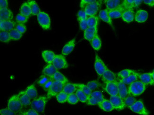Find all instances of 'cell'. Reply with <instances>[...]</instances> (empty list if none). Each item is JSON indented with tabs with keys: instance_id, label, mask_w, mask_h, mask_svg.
I'll return each instance as SVG.
<instances>
[{
	"instance_id": "52a82bcc",
	"label": "cell",
	"mask_w": 154,
	"mask_h": 115,
	"mask_svg": "<svg viewBox=\"0 0 154 115\" xmlns=\"http://www.w3.org/2000/svg\"><path fill=\"white\" fill-rule=\"evenodd\" d=\"M94 68L95 69L96 74L99 77L101 78L103 73L105 72L108 67L105 65L100 57L96 53L95 56V60L94 63Z\"/></svg>"
},
{
	"instance_id": "e0dca14e",
	"label": "cell",
	"mask_w": 154,
	"mask_h": 115,
	"mask_svg": "<svg viewBox=\"0 0 154 115\" xmlns=\"http://www.w3.org/2000/svg\"><path fill=\"white\" fill-rule=\"evenodd\" d=\"M98 28H88L84 31V37L85 40L90 42L98 34Z\"/></svg>"
},
{
	"instance_id": "d590c367",
	"label": "cell",
	"mask_w": 154,
	"mask_h": 115,
	"mask_svg": "<svg viewBox=\"0 0 154 115\" xmlns=\"http://www.w3.org/2000/svg\"><path fill=\"white\" fill-rule=\"evenodd\" d=\"M28 3L30 5L32 11V16H37L41 12L40 8L38 6V4H37L35 1H28Z\"/></svg>"
},
{
	"instance_id": "f6af8a7d",
	"label": "cell",
	"mask_w": 154,
	"mask_h": 115,
	"mask_svg": "<svg viewBox=\"0 0 154 115\" xmlns=\"http://www.w3.org/2000/svg\"><path fill=\"white\" fill-rule=\"evenodd\" d=\"M29 19V17H26L20 13L18 14L16 17V22L17 23L25 24L28 22Z\"/></svg>"
},
{
	"instance_id": "ba28073f",
	"label": "cell",
	"mask_w": 154,
	"mask_h": 115,
	"mask_svg": "<svg viewBox=\"0 0 154 115\" xmlns=\"http://www.w3.org/2000/svg\"><path fill=\"white\" fill-rule=\"evenodd\" d=\"M128 108L134 113L140 115H149V111H147L141 100H137L132 106Z\"/></svg>"
},
{
	"instance_id": "5bb4252c",
	"label": "cell",
	"mask_w": 154,
	"mask_h": 115,
	"mask_svg": "<svg viewBox=\"0 0 154 115\" xmlns=\"http://www.w3.org/2000/svg\"><path fill=\"white\" fill-rule=\"evenodd\" d=\"M17 24L13 20L0 21V30L10 32L15 28Z\"/></svg>"
},
{
	"instance_id": "9f6ffc18",
	"label": "cell",
	"mask_w": 154,
	"mask_h": 115,
	"mask_svg": "<svg viewBox=\"0 0 154 115\" xmlns=\"http://www.w3.org/2000/svg\"><path fill=\"white\" fill-rule=\"evenodd\" d=\"M54 80L52 78L49 79V80L48 81L47 83L45 85L43 86L42 88L43 89V90L44 91H46V92H48L50 88V87L51 86L52 84L54 82Z\"/></svg>"
},
{
	"instance_id": "ffe728a7",
	"label": "cell",
	"mask_w": 154,
	"mask_h": 115,
	"mask_svg": "<svg viewBox=\"0 0 154 115\" xmlns=\"http://www.w3.org/2000/svg\"><path fill=\"white\" fill-rule=\"evenodd\" d=\"M58 71L52 64H48L44 67L42 71V74L48 76L49 78H52L55 73Z\"/></svg>"
},
{
	"instance_id": "bcb514c9",
	"label": "cell",
	"mask_w": 154,
	"mask_h": 115,
	"mask_svg": "<svg viewBox=\"0 0 154 115\" xmlns=\"http://www.w3.org/2000/svg\"><path fill=\"white\" fill-rule=\"evenodd\" d=\"M78 88L83 91L84 93H85L88 96H90L92 93V91L88 87L86 84H77Z\"/></svg>"
},
{
	"instance_id": "7c38bea8",
	"label": "cell",
	"mask_w": 154,
	"mask_h": 115,
	"mask_svg": "<svg viewBox=\"0 0 154 115\" xmlns=\"http://www.w3.org/2000/svg\"><path fill=\"white\" fill-rule=\"evenodd\" d=\"M103 89L111 96L118 95L119 88L118 82L105 83Z\"/></svg>"
},
{
	"instance_id": "3957f363",
	"label": "cell",
	"mask_w": 154,
	"mask_h": 115,
	"mask_svg": "<svg viewBox=\"0 0 154 115\" xmlns=\"http://www.w3.org/2000/svg\"><path fill=\"white\" fill-rule=\"evenodd\" d=\"M23 107L18 94L12 95L8 100L7 108L17 114L20 113Z\"/></svg>"
},
{
	"instance_id": "11a10c76",
	"label": "cell",
	"mask_w": 154,
	"mask_h": 115,
	"mask_svg": "<svg viewBox=\"0 0 154 115\" xmlns=\"http://www.w3.org/2000/svg\"><path fill=\"white\" fill-rule=\"evenodd\" d=\"M20 115H39V113L32 108L24 111L20 113Z\"/></svg>"
},
{
	"instance_id": "7bdbcfd3",
	"label": "cell",
	"mask_w": 154,
	"mask_h": 115,
	"mask_svg": "<svg viewBox=\"0 0 154 115\" xmlns=\"http://www.w3.org/2000/svg\"><path fill=\"white\" fill-rule=\"evenodd\" d=\"M68 96V94H66V93H65V92L62 91L56 96V100L59 103H66V102H67Z\"/></svg>"
},
{
	"instance_id": "d6986e66",
	"label": "cell",
	"mask_w": 154,
	"mask_h": 115,
	"mask_svg": "<svg viewBox=\"0 0 154 115\" xmlns=\"http://www.w3.org/2000/svg\"><path fill=\"white\" fill-rule=\"evenodd\" d=\"M75 38H73L66 43L62 49V53L64 56L70 54L75 48Z\"/></svg>"
},
{
	"instance_id": "7a4b0ae2",
	"label": "cell",
	"mask_w": 154,
	"mask_h": 115,
	"mask_svg": "<svg viewBox=\"0 0 154 115\" xmlns=\"http://www.w3.org/2000/svg\"><path fill=\"white\" fill-rule=\"evenodd\" d=\"M48 98L47 96H40L34 99L31 102V108L35 110L38 113H43L45 111L47 102H48Z\"/></svg>"
},
{
	"instance_id": "5b68a950",
	"label": "cell",
	"mask_w": 154,
	"mask_h": 115,
	"mask_svg": "<svg viewBox=\"0 0 154 115\" xmlns=\"http://www.w3.org/2000/svg\"><path fill=\"white\" fill-rule=\"evenodd\" d=\"M66 84L62 82L54 81L48 91L47 92V96L48 99L49 100L54 97H56L58 93L62 92L63 88Z\"/></svg>"
},
{
	"instance_id": "91938a15",
	"label": "cell",
	"mask_w": 154,
	"mask_h": 115,
	"mask_svg": "<svg viewBox=\"0 0 154 115\" xmlns=\"http://www.w3.org/2000/svg\"><path fill=\"white\" fill-rule=\"evenodd\" d=\"M143 1L142 0H134V6L135 9H137L140 7L141 4H142Z\"/></svg>"
},
{
	"instance_id": "94428289",
	"label": "cell",
	"mask_w": 154,
	"mask_h": 115,
	"mask_svg": "<svg viewBox=\"0 0 154 115\" xmlns=\"http://www.w3.org/2000/svg\"><path fill=\"white\" fill-rule=\"evenodd\" d=\"M151 73H152V76H153V80H154V70L152 72H151Z\"/></svg>"
},
{
	"instance_id": "b9f144b4",
	"label": "cell",
	"mask_w": 154,
	"mask_h": 115,
	"mask_svg": "<svg viewBox=\"0 0 154 115\" xmlns=\"http://www.w3.org/2000/svg\"><path fill=\"white\" fill-rule=\"evenodd\" d=\"M9 33H10L12 41H18V40H20L21 37H23V34L20 32L19 31H18L15 28L14 29Z\"/></svg>"
},
{
	"instance_id": "4316f807",
	"label": "cell",
	"mask_w": 154,
	"mask_h": 115,
	"mask_svg": "<svg viewBox=\"0 0 154 115\" xmlns=\"http://www.w3.org/2000/svg\"><path fill=\"white\" fill-rule=\"evenodd\" d=\"M98 106L100 110L106 112H110L114 110L109 100L106 99H105L103 102L99 103Z\"/></svg>"
},
{
	"instance_id": "d4e9b609",
	"label": "cell",
	"mask_w": 154,
	"mask_h": 115,
	"mask_svg": "<svg viewBox=\"0 0 154 115\" xmlns=\"http://www.w3.org/2000/svg\"><path fill=\"white\" fill-rule=\"evenodd\" d=\"M122 1L120 0H105L103 2L108 10L117 9L121 4Z\"/></svg>"
},
{
	"instance_id": "60d3db41",
	"label": "cell",
	"mask_w": 154,
	"mask_h": 115,
	"mask_svg": "<svg viewBox=\"0 0 154 115\" xmlns=\"http://www.w3.org/2000/svg\"><path fill=\"white\" fill-rule=\"evenodd\" d=\"M0 41L4 43H8L12 41L10 33L6 31H0Z\"/></svg>"
},
{
	"instance_id": "1f68e13d",
	"label": "cell",
	"mask_w": 154,
	"mask_h": 115,
	"mask_svg": "<svg viewBox=\"0 0 154 115\" xmlns=\"http://www.w3.org/2000/svg\"><path fill=\"white\" fill-rule=\"evenodd\" d=\"M25 91H26V93L31 100H33L34 99L37 98L38 96V91L35 84H34L28 86L26 90Z\"/></svg>"
},
{
	"instance_id": "ac0fdd59",
	"label": "cell",
	"mask_w": 154,
	"mask_h": 115,
	"mask_svg": "<svg viewBox=\"0 0 154 115\" xmlns=\"http://www.w3.org/2000/svg\"><path fill=\"white\" fill-rule=\"evenodd\" d=\"M14 18L13 12L9 8L0 9V21L12 20Z\"/></svg>"
},
{
	"instance_id": "6f0895ef",
	"label": "cell",
	"mask_w": 154,
	"mask_h": 115,
	"mask_svg": "<svg viewBox=\"0 0 154 115\" xmlns=\"http://www.w3.org/2000/svg\"><path fill=\"white\" fill-rule=\"evenodd\" d=\"M8 8V2L7 0L0 1V9H5Z\"/></svg>"
},
{
	"instance_id": "f35d334b",
	"label": "cell",
	"mask_w": 154,
	"mask_h": 115,
	"mask_svg": "<svg viewBox=\"0 0 154 115\" xmlns=\"http://www.w3.org/2000/svg\"><path fill=\"white\" fill-rule=\"evenodd\" d=\"M86 85L92 92L95 91L102 86V84L97 80L89 81L87 83Z\"/></svg>"
},
{
	"instance_id": "ab89813d",
	"label": "cell",
	"mask_w": 154,
	"mask_h": 115,
	"mask_svg": "<svg viewBox=\"0 0 154 115\" xmlns=\"http://www.w3.org/2000/svg\"><path fill=\"white\" fill-rule=\"evenodd\" d=\"M108 11L109 15L112 19H119L121 18L123 12L119 8L112 10H108Z\"/></svg>"
},
{
	"instance_id": "8d00e7d4",
	"label": "cell",
	"mask_w": 154,
	"mask_h": 115,
	"mask_svg": "<svg viewBox=\"0 0 154 115\" xmlns=\"http://www.w3.org/2000/svg\"><path fill=\"white\" fill-rule=\"evenodd\" d=\"M52 79H53L54 81L62 82V83H65V84L69 83V80H68L67 78L58 71L55 73V75H54V76H53Z\"/></svg>"
},
{
	"instance_id": "816d5d0a",
	"label": "cell",
	"mask_w": 154,
	"mask_h": 115,
	"mask_svg": "<svg viewBox=\"0 0 154 115\" xmlns=\"http://www.w3.org/2000/svg\"><path fill=\"white\" fill-rule=\"evenodd\" d=\"M1 115H17V114L9 108H3L0 110Z\"/></svg>"
},
{
	"instance_id": "44dd1931",
	"label": "cell",
	"mask_w": 154,
	"mask_h": 115,
	"mask_svg": "<svg viewBox=\"0 0 154 115\" xmlns=\"http://www.w3.org/2000/svg\"><path fill=\"white\" fill-rule=\"evenodd\" d=\"M42 56L44 60L48 64L52 63L56 56V54L51 50H46L42 52Z\"/></svg>"
},
{
	"instance_id": "f907efd6",
	"label": "cell",
	"mask_w": 154,
	"mask_h": 115,
	"mask_svg": "<svg viewBox=\"0 0 154 115\" xmlns=\"http://www.w3.org/2000/svg\"><path fill=\"white\" fill-rule=\"evenodd\" d=\"M15 28L23 34H24L27 31V27H26V25L25 24H23L17 23Z\"/></svg>"
},
{
	"instance_id": "7402d4cb",
	"label": "cell",
	"mask_w": 154,
	"mask_h": 115,
	"mask_svg": "<svg viewBox=\"0 0 154 115\" xmlns=\"http://www.w3.org/2000/svg\"><path fill=\"white\" fill-rule=\"evenodd\" d=\"M98 16L100 20L105 22L106 23L108 24L109 25H111L112 28H113L112 19L109 15L108 11L107 9H104V10H100L99 12Z\"/></svg>"
},
{
	"instance_id": "30bf717a",
	"label": "cell",
	"mask_w": 154,
	"mask_h": 115,
	"mask_svg": "<svg viewBox=\"0 0 154 115\" xmlns=\"http://www.w3.org/2000/svg\"><path fill=\"white\" fill-rule=\"evenodd\" d=\"M57 69H66L68 68L69 64L65 56L63 54H57L52 63Z\"/></svg>"
},
{
	"instance_id": "e575fe53",
	"label": "cell",
	"mask_w": 154,
	"mask_h": 115,
	"mask_svg": "<svg viewBox=\"0 0 154 115\" xmlns=\"http://www.w3.org/2000/svg\"><path fill=\"white\" fill-rule=\"evenodd\" d=\"M136 71L131 69H124L122 70V71L119 72L117 75L118 80L122 79L125 78L130 76L131 75L133 74Z\"/></svg>"
},
{
	"instance_id": "c3c4849f",
	"label": "cell",
	"mask_w": 154,
	"mask_h": 115,
	"mask_svg": "<svg viewBox=\"0 0 154 115\" xmlns=\"http://www.w3.org/2000/svg\"><path fill=\"white\" fill-rule=\"evenodd\" d=\"M49 79L50 78H48V76L44 75H42L37 81V84L42 88L43 86L46 84L48 81L49 80Z\"/></svg>"
},
{
	"instance_id": "681fc988",
	"label": "cell",
	"mask_w": 154,
	"mask_h": 115,
	"mask_svg": "<svg viewBox=\"0 0 154 115\" xmlns=\"http://www.w3.org/2000/svg\"><path fill=\"white\" fill-rule=\"evenodd\" d=\"M88 17V16L87 15L84 10L81 9L77 13V19L78 21L83 19H87Z\"/></svg>"
},
{
	"instance_id": "4dcf8cb0",
	"label": "cell",
	"mask_w": 154,
	"mask_h": 115,
	"mask_svg": "<svg viewBox=\"0 0 154 115\" xmlns=\"http://www.w3.org/2000/svg\"><path fill=\"white\" fill-rule=\"evenodd\" d=\"M122 19L128 23L132 22L135 19V13L133 10H128L124 11L122 15Z\"/></svg>"
},
{
	"instance_id": "d6a6232c",
	"label": "cell",
	"mask_w": 154,
	"mask_h": 115,
	"mask_svg": "<svg viewBox=\"0 0 154 115\" xmlns=\"http://www.w3.org/2000/svg\"><path fill=\"white\" fill-rule=\"evenodd\" d=\"M88 28H98L99 23L98 16H89L86 19Z\"/></svg>"
},
{
	"instance_id": "7dc6e473",
	"label": "cell",
	"mask_w": 154,
	"mask_h": 115,
	"mask_svg": "<svg viewBox=\"0 0 154 115\" xmlns=\"http://www.w3.org/2000/svg\"><path fill=\"white\" fill-rule=\"evenodd\" d=\"M79 102V101L78 100L75 93L68 95L67 102L69 104H71V105H75V104L78 103Z\"/></svg>"
},
{
	"instance_id": "277c9868",
	"label": "cell",
	"mask_w": 154,
	"mask_h": 115,
	"mask_svg": "<svg viewBox=\"0 0 154 115\" xmlns=\"http://www.w3.org/2000/svg\"><path fill=\"white\" fill-rule=\"evenodd\" d=\"M103 1L95 0L94 2L89 4L84 9L88 16H96L100 11Z\"/></svg>"
},
{
	"instance_id": "83f0119b",
	"label": "cell",
	"mask_w": 154,
	"mask_h": 115,
	"mask_svg": "<svg viewBox=\"0 0 154 115\" xmlns=\"http://www.w3.org/2000/svg\"><path fill=\"white\" fill-rule=\"evenodd\" d=\"M78 89L77 84L68 83L65 84L63 89V92H65L68 95H70L75 93Z\"/></svg>"
},
{
	"instance_id": "ee69618b",
	"label": "cell",
	"mask_w": 154,
	"mask_h": 115,
	"mask_svg": "<svg viewBox=\"0 0 154 115\" xmlns=\"http://www.w3.org/2000/svg\"><path fill=\"white\" fill-rule=\"evenodd\" d=\"M123 100H124V103L126 105V106L128 108L132 106L137 101L136 99L135 98V97L131 96V95H128Z\"/></svg>"
},
{
	"instance_id": "6da1fadb",
	"label": "cell",
	"mask_w": 154,
	"mask_h": 115,
	"mask_svg": "<svg viewBox=\"0 0 154 115\" xmlns=\"http://www.w3.org/2000/svg\"><path fill=\"white\" fill-rule=\"evenodd\" d=\"M146 85L140 80H137L128 86V95L138 96L144 93L146 90Z\"/></svg>"
},
{
	"instance_id": "f5cc1de1",
	"label": "cell",
	"mask_w": 154,
	"mask_h": 115,
	"mask_svg": "<svg viewBox=\"0 0 154 115\" xmlns=\"http://www.w3.org/2000/svg\"><path fill=\"white\" fill-rule=\"evenodd\" d=\"M95 0H82L80 4V7L82 10H84L88 5L94 2Z\"/></svg>"
},
{
	"instance_id": "4fadbf2b",
	"label": "cell",
	"mask_w": 154,
	"mask_h": 115,
	"mask_svg": "<svg viewBox=\"0 0 154 115\" xmlns=\"http://www.w3.org/2000/svg\"><path fill=\"white\" fill-rule=\"evenodd\" d=\"M102 81L104 84L108 82H118L117 75L108 68L102 75Z\"/></svg>"
},
{
	"instance_id": "db71d44e",
	"label": "cell",
	"mask_w": 154,
	"mask_h": 115,
	"mask_svg": "<svg viewBox=\"0 0 154 115\" xmlns=\"http://www.w3.org/2000/svg\"><path fill=\"white\" fill-rule=\"evenodd\" d=\"M78 22H79V25L80 28L81 29V30L85 31L87 28H88L86 19L81 20L78 21Z\"/></svg>"
},
{
	"instance_id": "f546056e",
	"label": "cell",
	"mask_w": 154,
	"mask_h": 115,
	"mask_svg": "<svg viewBox=\"0 0 154 115\" xmlns=\"http://www.w3.org/2000/svg\"><path fill=\"white\" fill-rule=\"evenodd\" d=\"M140 74V73H137L136 71L135 73L131 75L127 78L122 79L118 80V81L122 82L127 85H130L132 83H134L137 80H139Z\"/></svg>"
},
{
	"instance_id": "cb8c5ba5",
	"label": "cell",
	"mask_w": 154,
	"mask_h": 115,
	"mask_svg": "<svg viewBox=\"0 0 154 115\" xmlns=\"http://www.w3.org/2000/svg\"><path fill=\"white\" fill-rule=\"evenodd\" d=\"M18 95L23 106L27 107L31 105V99L26 93V91H20Z\"/></svg>"
},
{
	"instance_id": "9a60e30c",
	"label": "cell",
	"mask_w": 154,
	"mask_h": 115,
	"mask_svg": "<svg viewBox=\"0 0 154 115\" xmlns=\"http://www.w3.org/2000/svg\"><path fill=\"white\" fill-rule=\"evenodd\" d=\"M149 13L146 10L140 9L137 10L135 13V19L139 23H143L147 20Z\"/></svg>"
},
{
	"instance_id": "74e56055",
	"label": "cell",
	"mask_w": 154,
	"mask_h": 115,
	"mask_svg": "<svg viewBox=\"0 0 154 115\" xmlns=\"http://www.w3.org/2000/svg\"><path fill=\"white\" fill-rule=\"evenodd\" d=\"M76 96L78 98L79 102H81L82 103H86L87 101H88L89 96L86 95L85 93H84L83 91L78 88L75 93Z\"/></svg>"
},
{
	"instance_id": "680465c9",
	"label": "cell",
	"mask_w": 154,
	"mask_h": 115,
	"mask_svg": "<svg viewBox=\"0 0 154 115\" xmlns=\"http://www.w3.org/2000/svg\"><path fill=\"white\" fill-rule=\"evenodd\" d=\"M143 2L149 7H154V0H144Z\"/></svg>"
},
{
	"instance_id": "836d02e7",
	"label": "cell",
	"mask_w": 154,
	"mask_h": 115,
	"mask_svg": "<svg viewBox=\"0 0 154 115\" xmlns=\"http://www.w3.org/2000/svg\"><path fill=\"white\" fill-rule=\"evenodd\" d=\"M91 45L92 46L93 49L96 51H98L100 50L102 46V42L100 37L98 34H97L94 38V39L91 41Z\"/></svg>"
},
{
	"instance_id": "f1b7e54d",
	"label": "cell",
	"mask_w": 154,
	"mask_h": 115,
	"mask_svg": "<svg viewBox=\"0 0 154 115\" xmlns=\"http://www.w3.org/2000/svg\"><path fill=\"white\" fill-rule=\"evenodd\" d=\"M20 13L29 18L32 15L31 8L28 1L23 2L20 5Z\"/></svg>"
},
{
	"instance_id": "2e32d148",
	"label": "cell",
	"mask_w": 154,
	"mask_h": 115,
	"mask_svg": "<svg viewBox=\"0 0 154 115\" xmlns=\"http://www.w3.org/2000/svg\"><path fill=\"white\" fill-rule=\"evenodd\" d=\"M139 79L141 82L143 83L144 84L150 86L154 85V81L153 80V76L151 72L149 73L140 74L139 75Z\"/></svg>"
},
{
	"instance_id": "603a6c76",
	"label": "cell",
	"mask_w": 154,
	"mask_h": 115,
	"mask_svg": "<svg viewBox=\"0 0 154 115\" xmlns=\"http://www.w3.org/2000/svg\"><path fill=\"white\" fill-rule=\"evenodd\" d=\"M134 1V0H123V1H122L121 4L119 6L118 8L123 12L128 10H134V9H135Z\"/></svg>"
},
{
	"instance_id": "484cf974",
	"label": "cell",
	"mask_w": 154,
	"mask_h": 115,
	"mask_svg": "<svg viewBox=\"0 0 154 115\" xmlns=\"http://www.w3.org/2000/svg\"><path fill=\"white\" fill-rule=\"evenodd\" d=\"M118 84L119 88L118 96L124 99L128 95V86L126 84L121 81H118Z\"/></svg>"
},
{
	"instance_id": "8fae6325",
	"label": "cell",
	"mask_w": 154,
	"mask_h": 115,
	"mask_svg": "<svg viewBox=\"0 0 154 115\" xmlns=\"http://www.w3.org/2000/svg\"><path fill=\"white\" fill-rule=\"evenodd\" d=\"M109 101L112 103L114 110L118 111H123L126 106L124 103V100L118 95L110 97Z\"/></svg>"
},
{
	"instance_id": "8992f818",
	"label": "cell",
	"mask_w": 154,
	"mask_h": 115,
	"mask_svg": "<svg viewBox=\"0 0 154 115\" xmlns=\"http://www.w3.org/2000/svg\"><path fill=\"white\" fill-rule=\"evenodd\" d=\"M37 20L42 28L45 30H49L51 27V20L48 14L41 11L37 16Z\"/></svg>"
},
{
	"instance_id": "9c48e42d",
	"label": "cell",
	"mask_w": 154,
	"mask_h": 115,
	"mask_svg": "<svg viewBox=\"0 0 154 115\" xmlns=\"http://www.w3.org/2000/svg\"><path fill=\"white\" fill-rule=\"evenodd\" d=\"M105 98L102 92L99 91H94L92 92L86 104L89 106L98 105Z\"/></svg>"
}]
</instances>
